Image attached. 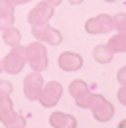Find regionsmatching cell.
<instances>
[{
  "label": "cell",
  "instance_id": "5bb4252c",
  "mask_svg": "<svg viewBox=\"0 0 126 128\" xmlns=\"http://www.w3.org/2000/svg\"><path fill=\"white\" fill-rule=\"evenodd\" d=\"M106 46H108L114 53H126V34L124 32H116L114 36H110Z\"/></svg>",
  "mask_w": 126,
  "mask_h": 128
},
{
  "label": "cell",
  "instance_id": "cb8c5ba5",
  "mask_svg": "<svg viewBox=\"0 0 126 128\" xmlns=\"http://www.w3.org/2000/svg\"><path fill=\"white\" fill-rule=\"evenodd\" d=\"M118 128H126V118H124V120H120V122H118Z\"/></svg>",
  "mask_w": 126,
  "mask_h": 128
},
{
  "label": "cell",
  "instance_id": "277c9868",
  "mask_svg": "<svg viewBox=\"0 0 126 128\" xmlns=\"http://www.w3.org/2000/svg\"><path fill=\"white\" fill-rule=\"evenodd\" d=\"M55 16V6H51L49 2L42 0L38 2L28 14V22L30 26H40V24H49V20Z\"/></svg>",
  "mask_w": 126,
  "mask_h": 128
},
{
  "label": "cell",
  "instance_id": "4316f807",
  "mask_svg": "<svg viewBox=\"0 0 126 128\" xmlns=\"http://www.w3.org/2000/svg\"><path fill=\"white\" fill-rule=\"evenodd\" d=\"M104 2H116V0H104Z\"/></svg>",
  "mask_w": 126,
  "mask_h": 128
},
{
  "label": "cell",
  "instance_id": "52a82bcc",
  "mask_svg": "<svg viewBox=\"0 0 126 128\" xmlns=\"http://www.w3.org/2000/svg\"><path fill=\"white\" fill-rule=\"evenodd\" d=\"M69 95L73 96L75 104L81 106V108H89V100H91V95H93V89L81 79L71 81L69 85Z\"/></svg>",
  "mask_w": 126,
  "mask_h": 128
},
{
  "label": "cell",
  "instance_id": "44dd1931",
  "mask_svg": "<svg viewBox=\"0 0 126 128\" xmlns=\"http://www.w3.org/2000/svg\"><path fill=\"white\" fill-rule=\"evenodd\" d=\"M116 96H118V100L126 106V85H120V91H118V95H116Z\"/></svg>",
  "mask_w": 126,
  "mask_h": 128
},
{
  "label": "cell",
  "instance_id": "3957f363",
  "mask_svg": "<svg viewBox=\"0 0 126 128\" xmlns=\"http://www.w3.org/2000/svg\"><path fill=\"white\" fill-rule=\"evenodd\" d=\"M89 110L93 112L94 120H98V122H108L110 118L114 116V106H112V102H108L102 95H96V93L91 95Z\"/></svg>",
  "mask_w": 126,
  "mask_h": 128
},
{
  "label": "cell",
  "instance_id": "6da1fadb",
  "mask_svg": "<svg viewBox=\"0 0 126 128\" xmlns=\"http://www.w3.org/2000/svg\"><path fill=\"white\" fill-rule=\"evenodd\" d=\"M26 63L32 67V71H38V73L46 71L47 63H49L46 44L36 40V42H32L30 46H26Z\"/></svg>",
  "mask_w": 126,
  "mask_h": 128
},
{
  "label": "cell",
  "instance_id": "9a60e30c",
  "mask_svg": "<svg viewBox=\"0 0 126 128\" xmlns=\"http://www.w3.org/2000/svg\"><path fill=\"white\" fill-rule=\"evenodd\" d=\"M2 40H4L6 46L14 48V46H18V44L22 42V32H20L18 28H14V26H10V28L2 30Z\"/></svg>",
  "mask_w": 126,
  "mask_h": 128
},
{
  "label": "cell",
  "instance_id": "603a6c76",
  "mask_svg": "<svg viewBox=\"0 0 126 128\" xmlns=\"http://www.w3.org/2000/svg\"><path fill=\"white\" fill-rule=\"evenodd\" d=\"M46 2H49L51 6H59V4H61L63 0H46Z\"/></svg>",
  "mask_w": 126,
  "mask_h": 128
},
{
  "label": "cell",
  "instance_id": "8992f818",
  "mask_svg": "<svg viewBox=\"0 0 126 128\" xmlns=\"http://www.w3.org/2000/svg\"><path fill=\"white\" fill-rule=\"evenodd\" d=\"M61 95H63V87L57 83V81H47L40 93V102L44 108H53L59 100H61Z\"/></svg>",
  "mask_w": 126,
  "mask_h": 128
},
{
  "label": "cell",
  "instance_id": "d4e9b609",
  "mask_svg": "<svg viewBox=\"0 0 126 128\" xmlns=\"http://www.w3.org/2000/svg\"><path fill=\"white\" fill-rule=\"evenodd\" d=\"M83 0H69V4H73V6H77V4H81Z\"/></svg>",
  "mask_w": 126,
  "mask_h": 128
},
{
  "label": "cell",
  "instance_id": "7c38bea8",
  "mask_svg": "<svg viewBox=\"0 0 126 128\" xmlns=\"http://www.w3.org/2000/svg\"><path fill=\"white\" fill-rule=\"evenodd\" d=\"M14 26V4L10 0H0V32Z\"/></svg>",
  "mask_w": 126,
  "mask_h": 128
},
{
  "label": "cell",
  "instance_id": "5b68a950",
  "mask_svg": "<svg viewBox=\"0 0 126 128\" xmlns=\"http://www.w3.org/2000/svg\"><path fill=\"white\" fill-rule=\"evenodd\" d=\"M32 36L42 42V44H47V46H59L63 42V36L59 30L51 28L49 24H40V26H32Z\"/></svg>",
  "mask_w": 126,
  "mask_h": 128
},
{
  "label": "cell",
  "instance_id": "e0dca14e",
  "mask_svg": "<svg viewBox=\"0 0 126 128\" xmlns=\"http://www.w3.org/2000/svg\"><path fill=\"white\" fill-rule=\"evenodd\" d=\"M10 112H14V102L10 95H0V118L8 116Z\"/></svg>",
  "mask_w": 126,
  "mask_h": 128
},
{
  "label": "cell",
  "instance_id": "ffe728a7",
  "mask_svg": "<svg viewBox=\"0 0 126 128\" xmlns=\"http://www.w3.org/2000/svg\"><path fill=\"white\" fill-rule=\"evenodd\" d=\"M116 79H118V83H120V85H126V65L118 69V73H116Z\"/></svg>",
  "mask_w": 126,
  "mask_h": 128
},
{
  "label": "cell",
  "instance_id": "8fae6325",
  "mask_svg": "<svg viewBox=\"0 0 126 128\" xmlns=\"http://www.w3.org/2000/svg\"><path fill=\"white\" fill-rule=\"evenodd\" d=\"M49 124L53 128H77V118L69 112H51Z\"/></svg>",
  "mask_w": 126,
  "mask_h": 128
},
{
  "label": "cell",
  "instance_id": "9c48e42d",
  "mask_svg": "<svg viewBox=\"0 0 126 128\" xmlns=\"http://www.w3.org/2000/svg\"><path fill=\"white\" fill-rule=\"evenodd\" d=\"M44 77H42V73H38V71H32L28 73L26 77H24V95L26 98H30V100H38L40 98V93H42V89H44Z\"/></svg>",
  "mask_w": 126,
  "mask_h": 128
},
{
  "label": "cell",
  "instance_id": "d6986e66",
  "mask_svg": "<svg viewBox=\"0 0 126 128\" xmlns=\"http://www.w3.org/2000/svg\"><path fill=\"white\" fill-rule=\"evenodd\" d=\"M12 83L10 81H0V95H12Z\"/></svg>",
  "mask_w": 126,
  "mask_h": 128
},
{
  "label": "cell",
  "instance_id": "ac0fdd59",
  "mask_svg": "<svg viewBox=\"0 0 126 128\" xmlns=\"http://www.w3.org/2000/svg\"><path fill=\"white\" fill-rule=\"evenodd\" d=\"M112 24L116 32H124L126 34V12H118L112 16Z\"/></svg>",
  "mask_w": 126,
  "mask_h": 128
},
{
  "label": "cell",
  "instance_id": "484cf974",
  "mask_svg": "<svg viewBox=\"0 0 126 128\" xmlns=\"http://www.w3.org/2000/svg\"><path fill=\"white\" fill-rule=\"evenodd\" d=\"M2 71H4V69H2V61H0V73H2Z\"/></svg>",
  "mask_w": 126,
  "mask_h": 128
},
{
  "label": "cell",
  "instance_id": "ba28073f",
  "mask_svg": "<svg viewBox=\"0 0 126 128\" xmlns=\"http://www.w3.org/2000/svg\"><path fill=\"white\" fill-rule=\"evenodd\" d=\"M85 30L87 34H110L114 30V24H112V16L110 14H98V16H93L85 22Z\"/></svg>",
  "mask_w": 126,
  "mask_h": 128
},
{
  "label": "cell",
  "instance_id": "7a4b0ae2",
  "mask_svg": "<svg viewBox=\"0 0 126 128\" xmlns=\"http://www.w3.org/2000/svg\"><path fill=\"white\" fill-rule=\"evenodd\" d=\"M26 65V46H14L8 51V55L2 59V69L10 75H18Z\"/></svg>",
  "mask_w": 126,
  "mask_h": 128
},
{
  "label": "cell",
  "instance_id": "7402d4cb",
  "mask_svg": "<svg viewBox=\"0 0 126 128\" xmlns=\"http://www.w3.org/2000/svg\"><path fill=\"white\" fill-rule=\"evenodd\" d=\"M14 6H22V4H28V2H32V0H10Z\"/></svg>",
  "mask_w": 126,
  "mask_h": 128
},
{
  "label": "cell",
  "instance_id": "30bf717a",
  "mask_svg": "<svg viewBox=\"0 0 126 128\" xmlns=\"http://www.w3.org/2000/svg\"><path fill=\"white\" fill-rule=\"evenodd\" d=\"M57 63H59V67L63 71L73 73V71H79L83 67V57L79 53H75V51H63L61 55L57 57Z\"/></svg>",
  "mask_w": 126,
  "mask_h": 128
},
{
  "label": "cell",
  "instance_id": "4fadbf2b",
  "mask_svg": "<svg viewBox=\"0 0 126 128\" xmlns=\"http://www.w3.org/2000/svg\"><path fill=\"white\" fill-rule=\"evenodd\" d=\"M93 57H94V61H96V63L106 65V63H110V61H112L114 51H112L106 44H100V46H96V48L93 49Z\"/></svg>",
  "mask_w": 126,
  "mask_h": 128
},
{
  "label": "cell",
  "instance_id": "2e32d148",
  "mask_svg": "<svg viewBox=\"0 0 126 128\" xmlns=\"http://www.w3.org/2000/svg\"><path fill=\"white\" fill-rule=\"evenodd\" d=\"M2 120V124L4 128H26V118L22 116V114H18V112H10L8 116H4V118H0Z\"/></svg>",
  "mask_w": 126,
  "mask_h": 128
}]
</instances>
